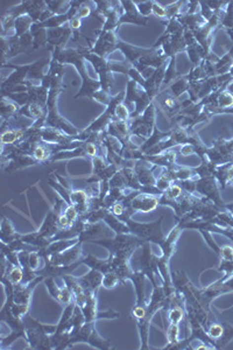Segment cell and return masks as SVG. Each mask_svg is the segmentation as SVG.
I'll list each match as a JSON object with an SVG mask.
<instances>
[{"label":"cell","instance_id":"6da1fadb","mask_svg":"<svg viewBox=\"0 0 233 350\" xmlns=\"http://www.w3.org/2000/svg\"><path fill=\"white\" fill-rule=\"evenodd\" d=\"M162 221H163V216L158 221L151 224L135 223V222L132 221L131 218H127V220L125 221V223L128 225L129 232L135 235V236H138L139 238H141L142 241L146 242L151 240L156 242V243L162 244L163 241L166 240L162 235V231H161V223H162Z\"/></svg>","mask_w":233,"mask_h":350},{"label":"cell","instance_id":"7a4b0ae2","mask_svg":"<svg viewBox=\"0 0 233 350\" xmlns=\"http://www.w3.org/2000/svg\"><path fill=\"white\" fill-rule=\"evenodd\" d=\"M118 42L119 39L116 37L115 31L102 32L98 39H97L95 46L91 48V53L105 58L106 55H109L111 51L116 50Z\"/></svg>","mask_w":233,"mask_h":350},{"label":"cell","instance_id":"3957f363","mask_svg":"<svg viewBox=\"0 0 233 350\" xmlns=\"http://www.w3.org/2000/svg\"><path fill=\"white\" fill-rule=\"evenodd\" d=\"M122 7H124V14L119 20V25L125 24H135L139 26H146L150 21V18H146L138 11L137 5L134 1H121Z\"/></svg>","mask_w":233,"mask_h":350},{"label":"cell","instance_id":"277c9868","mask_svg":"<svg viewBox=\"0 0 233 350\" xmlns=\"http://www.w3.org/2000/svg\"><path fill=\"white\" fill-rule=\"evenodd\" d=\"M233 65V47L230 49L228 54H225L222 58H219V61L215 63V70L216 76L217 75H224L229 74Z\"/></svg>","mask_w":233,"mask_h":350},{"label":"cell","instance_id":"5b68a950","mask_svg":"<svg viewBox=\"0 0 233 350\" xmlns=\"http://www.w3.org/2000/svg\"><path fill=\"white\" fill-rule=\"evenodd\" d=\"M34 25L33 19L27 14L20 15L15 20V37L20 38L22 35L27 34L28 29H32V26Z\"/></svg>","mask_w":233,"mask_h":350},{"label":"cell","instance_id":"8992f818","mask_svg":"<svg viewBox=\"0 0 233 350\" xmlns=\"http://www.w3.org/2000/svg\"><path fill=\"white\" fill-rule=\"evenodd\" d=\"M188 89H189V82H188L186 76L179 78L168 87V90L176 98H179L184 91H188Z\"/></svg>","mask_w":233,"mask_h":350},{"label":"cell","instance_id":"52a82bcc","mask_svg":"<svg viewBox=\"0 0 233 350\" xmlns=\"http://www.w3.org/2000/svg\"><path fill=\"white\" fill-rule=\"evenodd\" d=\"M17 113V105H14L11 100H2L1 102V116L4 120L11 119L13 114Z\"/></svg>","mask_w":233,"mask_h":350},{"label":"cell","instance_id":"ba28073f","mask_svg":"<svg viewBox=\"0 0 233 350\" xmlns=\"http://www.w3.org/2000/svg\"><path fill=\"white\" fill-rule=\"evenodd\" d=\"M174 78H176V70H175V56L170 57V62L167 67L166 75H164L163 83L166 84V86H170V82L173 81Z\"/></svg>","mask_w":233,"mask_h":350},{"label":"cell","instance_id":"9c48e42d","mask_svg":"<svg viewBox=\"0 0 233 350\" xmlns=\"http://www.w3.org/2000/svg\"><path fill=\"white\" fill-rule=\"evenodd\" d=\"M116 119L124 120V122H128L131 119V113L124 103H120L116 107Z\"/></svg>","mask_w":233,"mask_h":350},{"label":"cell","instance_id":"30bf717a","mask_svg":"<svg viewBox=\"0 0 233 350\" xmlns=\"http://www.w3.org/2000/svg\"><path fill=\"white\" fill-rule=\"evenodd\" d=\"M168 315H169L170 323L177 325V323H179L183 318V310L179 305L174 306L173 308L169 310V314H168Z\"/></svg>","mask_w":233,"mask_h":350},{"label":"cell","instance_id":"8fae6325","mask_svg":"<svg viewBox=\"0 0 233 350\" xmlns=\"http://www.w3.org/2000/svg\"><path fill=\"white\" fill-rule=\"evenodd\" d=\"M135 5H137L138 11L141 13L142 15L146 16V18H148L150 14H152V12H153V1H134Z\"/></svg>","mask_w":233,"mask_h":350},{"label":"cell","instance_id":"7c38bea8","mask_svg":"<svg viewBox=\"0 0 233 350\" xmlns=\"http://www.w3.org/2000/svg\"><path fill=\"white\" fill-rule=\"evenodd\" d=\"M177 336H179V327H177V325H174V323H170L169 328H168V340H169L171 346L179 345Z\"/></svg>","mask_w":233,"mask_h":350},{"label":"cell","instance_id":"4fadbf2b","mask_svg":"<svg viewBox=\"0 0 233 350\" xmlns=\"http://www.w3.org/2000/svg\"><path fill=\"white\" fill-rule=\"evenodd\" d=\"M152 14H154L155 16H158V18H164L167 19V9L164 6H162L160 2L153 1V12Z\"/></svg>","mask_w":233,"mask_h":350},{"label":"cell","instance_id":"5bb4252c","mask_svg":"<svg viewBox=\"0 0 233 350\" xmlns=\"http://www.w3.org/2000/svg\"><path fill=\"white\" fill-rule=\"evenodd\" d=\"M91 13H92L91 7H90V6L83 4V5L80 6V7L78 8V11H77L75 16H77V18L82 20L83 18H89V16L91 15Z\"/></svg>","mask_w":233,"mask_h":350},{"label":"cell","instance_id":"9a60e30c","mask_svg":"<svg viewBox=\"0 0 233 350\" xmlns=\"http://www.w3.org/2000/svg\"><path fill=\"white\" fill-rule=\"evenodd\" d=\"M69 26L73 31L77 32L80 28V26H82V20L77 18V16H74V18H71L69 20Z\"/></svg>","mask_w":233,"mask_h":350},{"label":"cell","instance_id":"2e32d148","mask_svg":"<svg viewBox=\"0 0 233 350\" xmlns=\"http://www.w3.org/2000/svg\"><path fill=\"white\" fill-rule=\"evenodd\" d=\"M225 208H226V210H229L230 214H231V215L233 216V203H231V204H226Z\"/></svg>","mask_w":233,"mask_h":350}]
</instances>
